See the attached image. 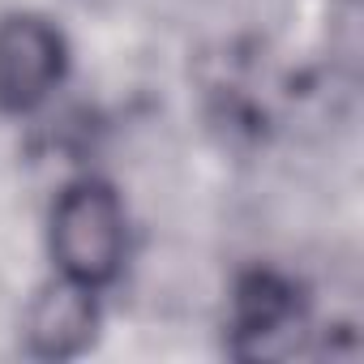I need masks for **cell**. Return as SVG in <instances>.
Wrapping results in <instances>:
<instances>
[{"label":"cell","instance_id":"cell-3","mask_svg":"<svg viewBox=\"0 0 364 364\" xmlns=\"http://www.w3.org/2000/svg\"><path fill=\"white\" fill-rule=\"evenodd\" d=\"M69 39L48 14L0 18V116H31L52 103L69 77Z\"/></svg>","mask_w":364,"mask_h":364},{"label":"cell","instance_id":"cell-4","mask_svg":"<svg viewBox=\"0 0 364 364\" xmlns=\"http://www.w3.org/2000/svg\"><path fill=\"white\" fill-rule=\"evenodd\" d=\"M103 291L52 274L22 313V338L35 360H77L95 347L103 326Z\"/></svg>","mask_w":364,"mask_h":364},{"label":"cell","instance_id":"cell-2","mask_svg":"<svg viewBox=\"0 0 364 364\" xmlns=\"http://www.w3.org/2000/svg\"><path fill=\"white\" fill-rule=\"evenodd\" d=\"M309 334L304 291L279 270H249L228 300V351L236 360H283Z\"/></svg>","mask_w":364,"mask_h":364},{"label":"cell","instance_id":"cell-1","mask_svg":"<svg viewBox=\"0 0 364 364\" xmlns=\"http://www.w3.org/2000/svg\"><path fill=\"white\" fill-rule=\"evenodd\" d=\"M48 257L52 274L82 287H112L129 257V210L103 176H77L56 193L48 215Z\"/></svg>","mask_w":364,"mask_h":364}]
</instances>
